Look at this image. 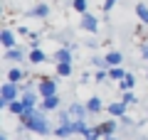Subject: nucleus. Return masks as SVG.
Returning <instances> with one entry per match:
<instances>
[{"label": "nucleus", "instance_id": "obj_11", "mask_svg": "<svg viewBox=\"0 0 148 140\" xmlns=\"http://www.w3.org/2000/svg\"><path fill=\"white\" fill-rule=\"evenodd\" d=\"M22 59H25V49H20V47H15V49H8V52H5V62L20 64Z\"/></svg>", "mask_w": 148, "mask_h": 140}, {"label": "nucleus", "instance_id": "obj_10", "mask_svg": "<svg viewBox=\"0 0 148 140\" xmlns=\"http://www.w3.org/2000/svg\"><path fill=\"white\" fill-rule=\"evenodd\" d=\"M8 81H10V84H17V86H20V84L25 81V71H22L20 67H10V69H8Z\"/></svg>", "mask_w": 148, "mask_h": 140}, {"label": "nucleus", "instance_id": "obj_14", "mask_svg": "<svg viewBox=\"0 0 148 140\" xmlns=\"http://www.w3.org/2000/svg\"><path fill=\"white\" fill-rule=\"evenodd\" d=\"M106 62H109V67H121L123 64V54L119 52V49H111V52L106 54Z\"/></svg>", "mask_w": 148, "mask_h": 140}, {"label": "nucleus", "instance_id": "obj_7", "mask_svg": "<svg viewBox=\"0 0 148 140\" xmlns=\"http://www.w3.org/2000/svg\"><path fill=\"white\" fill-rule=\"evenodd\" d=\"M37 96H40V93H37L35 88H20V101L27 106V108H35V103H37Z\"/></svg>", "mask_w": 148, "mask_h": 140}, {"label": "nucleus", "instance_id": "obj_24", "mask_svg": "<svg viewBox=\"0 0 148 140\" xmlns=\"http://www.w3.org/2000/svg\"><path fill=\"white\" fill-rule=\"evenodd\" d=\"M91 64H94V67H96V71H109V62H106V57H94V59H91Z\"/></svg>", "mask_w": 148, "mask_h": 140}, {"label": "nucleus", "instance_id": "obj_5", "mask_svg": "<svg viewBox=\"0 0 148 140\" xmlns=\"http://www.w3.org/2000/svg\"><path fill=\"white\" fill-rule=\"evenodd\" d=\"M69 118L72 120H86V116H89V111H86V103H72L67 108Z\"/></svg>", "mask_w": 148, "mask_h": 140}, {"label": "nucleus", "instance_id": "obj_16", "mask_svg": "<svg viewBox=\"0 0 148 140\" xmlns=\"http://www.w3.org/2000/svg\"><path fill=\"white\" fill-rule=\"evenodd\" d=\"M101 108H104V101H101L99 96H91V99L86 101V111H89V113H99Z\"/></svg>", "mask_w": 148, "mask_h": 140}, {"label": "nucleus", "instance_id": "obj_21", "mask_svg": "<svg viewBox=\"0 0 148 140\" xmlns=\"http://www.w3.org/2000/svg\"><path fill=\"white\" fill-rule=\"evenodd\" d=\"M99 138H104V135H101V125H91L84 133V140H99Z\"/></svg>", "mask_w": 148, "mask_h": 140}, {"label": "nucleus", "instance_id": "obj_29", "mask_svg": "<svg viewBox=\"0 0 148 140\" xmlns=\"http://www.w3.org/2000/svg\"><path fill=\"white\" fill-rule=\"evenodd\" d=\"M119 101H123V103H136V96H133V93L131 91H123V96H121V99H119Z\"/></svg>", "mask_w": 148, "mask_h": 140}, {"label": "nucleus", "instance_id": "obj_18", "mask_svg": "<svg viewBox=\"0 0 148 140\" xmlns=\"http://www.w3.org/2000/svg\"><path fill=\"white\" fill-rule=\"evenodd\" d=\"M136 17H138L141 25H148V5L146 3H138L136 5Z\"/></svg>", "mask_w": 148, "mask_h": 140}, {"label": "nucleus", "instance_id": "obj_9", "mask_svg": "<svg viewBox=\"0 0 148 140\" xmlns=\"http://www.w3.org/2000/svg\"><path fill=\"white\" fill-rule=\"evenodd\" d=\"M54 62L57 64H72V47H59L57 52H54Z\"/></svg>", "mask_w": 148, "mask_h": 140}, {"label": "nucleus", "instance_id": "obj_34", "mask_svg": "<svg viewBox=\"0 0 148 140\" xmlns=\"http://www.w3.org/2000/svg\"><path fill=\"white\" fill-rule=\"evenodd\" d=\"M106 140H116V138H106Z\"/></svg>", "mask_w": 148, "mask_h": 140}, {"label": "nucleus", "instance_id": "obj_22", "mask_svg": "<svg viewBox=\"0 0 148 140\" xmlns=\"http://www.w3.org/2000/svg\"><path fill=\"white\" fill-rule=\"evenodd\" d=\"M133 86H136V76H133V74H126V79L119 84V88H121V91H131Z\"/></svg>", "mask_w": 148, "mask_h": 140}, {"label": "nucleus", "instance_id": "obj_4", "mask_svg": "<svg viewBox=\"0 0 148 140\" xmlns=\"http://www.w3.org/2000/svg\"><path fill=\"white\" fill-rule=\"evenodd\" d=\"M79 27H82V30H86V32H91V35H96V32H99V17L91 15V12H86V15H82Z\"/></svg>", "mask_w": 148, "mask_h": 140}, {"label": "nucleus", "instance_id": "obj_31", "mask_svg": "<svg viewBox=\"0 0 148 140\" xmlns=\"http://www.w3.org/2000/svg\"><path fill=\"white\" fill-rule=\"evenodd\" d=\"M94 79H96V81H106V79H109V71H96Z\"/></svg>", "mask_w": 148, "mask_h": 140}, {"label": "nucleus", "instance_id": "obj_27", "mask_svg": "<svg viewBox=\"0 0 148 140\" xmlns=\"http://www.w3.org/2000/svg\"><path fill=\"white\" fill-rule=\"evenodd\" d=\"M57 74L59 76H72V64H57Z\"/></svg>", "mask_w": 148, "mask_h": 140}, {"label": "nucleus", "instance_id": "obj_8", "mask_svg": "<svg viewBox=\"0 0 148 140\" xmlns=\"http://www.w3.org/2000/svg\"><path fill=\"white\" fill-rule=\"evenodd\" d=\"M106 111H109L111 118H123V116H126V103H123V101H114V103L106 106Z\"/></svg>", "mask_w": 148, "mask_h": 140}, {"label": "nucleus", "instance_id": "obj_32", "mask_svg": "<svg viewBox=\"0 0 148 140\" xmlns=\"http://www.w3.org/2000/svg\"><path fill=\"white\" fill-rule=\"evenodd\" d=\"M141 57L148 62V44H141Z\"/></svg>", "mask_w": 148, "mask_h": 140}, {"label": "nucleus", "instance_id": "obj_30", "mask_svg": "<svg viewBox=\"0 0 148 140\" xmlns=\"http://www.w3.org/2000/svg\"><path fill=\"white\" fill-rule=\"evenodd\" d=\"M116 5H119V0H104V10H106V12H111Z\"/></svg>", "mask_w": 148, "mask_h": 140}, {"label": "nucleus", "instance_id": "obj_26", "mask_svg": "<svg viewBox=\"0 0 148 140\" xmlns=\"http://www.w3.org/2000/svg\"><path fill=\"white\" fill-rule=\"evenodd\" d=\"M86 7H89V5H86V0H74V3H72V10L79 12V15H86Z\"/></svg>", "mask_w": 148, "mask_h": 140}, {"label": "nucleus", "instance_id": "obj_33", "mask_svg": "<svg viewBox=\"0 0 148 140\" xmlns=\"http://www.w3.org/2000/svg\"><path fill=\"white\" fill-rule=\"evenodd\" d=\"M0 140H8V138H5V135H0Z\"/></svg>", "mask_w": 148, "mask_h": 140}, {"label": "nucleus", "instance_id": "obj_23", "mask_svg": "<svg viewBox=\"0 0 148 140\" xmlns=\"http://www.w3.org/2000/svg\"><path fill=\"white\" fill-rule=\"evenodd\" d=\"M54 135H57V138H69V135H74L72 123L69 125H57V128H54Z\"/></svg>", "mask_w": 148, "mask_h": 140}, {"label": "nucleus", "instance_id": "obj_17", "mask_svg": "<svg viewBox=\"0 0 148 140\" xmlns=\"http://www.w3.org/2000/svg\"><path fill=\"white\" fill-rule=\"evenodd\" d=\"M109 79H111V81H116V84H121L123 79H126L123 67H111V69H109Z\"/></svg>", "mask_w": 148, "mask_h": 140}, {"label": "nucleus", "instance_id": "obj_3", "mask_svg": "<svg viewBox=\"0 0 148 140\" xmlns=\"http://www.w3.org/2000/svg\"><path fill=\"white\" fill-rule=\"evenodd\" d=\"M0 99L5 101V103H12V101H17V99H20V86H17V84L5 81V84H3V88H0Z\"/></svg>", "mask_w": 148, "mask_h": 140}, {"label": "nucleus", "instance_id": "obj_25", "mask_svg": "<svg viewBox=\"0 0 148 140\" xmlns=\"http://www.w3.org/2000/svg\"><path fill=\"white\" fill-rule=\"evenodd\" d=\"M25 111H27V106H25V103H22V101H20V99H17V101H12V103H10V113H15V116H17V118H20V116H22V113H25Z\"/></svg>", "mask_w": 148, "mask_h": 140}, {"label": "nucleus", "instance_id": "obj_13", "mask_svg": "<svg viewBox=\"0 0 148 140\" xmlns=\"http://www.w3.org/2000/svg\"><path fill=\"white\" fill-rule=\"evenodd\" d=\"M40 108H42V111H57V108H59V96L42 99V101H40Z\"/></svg>", "mask_w": 148, "mask_h": 140}, {"label": "nucleus", "instance_id": "obj_2", "mask_svg": "<svg viewBox=\"0 0 148 140\" xmlns=\"http://www.w3.org/2000/svg\"><path fill=\"white\" fill-rule=\"evenodd\" d=\"M37 93H40V101L49 99V96H57V81L54 79H40L37 81Z\"/></svg>", "mask_w": 148, "mask_h": 140}, {"label": "nucleus", "instance_id": "obj_6", "mask_svg": "<svg viewBox=\"0 0 148 140\" xmlns=\"http://www.w3.org/2000/svg\"><path fill=\"white\" fill-rule=\"evenodd\" d=\"M0 44L5 47V52L8 49H15L17 39H15V32H12L10 27H3V30H0Z\"/></svg>", "mask_w": 148, "mask_h": 140}, {"label": "nucleus", "instance_id": "obj_28", "mask_svg": "<svg viewBox=\"0 0 148 140\" xmlns=\"http://www.w3.org/2000/svg\"><path fill=\"white\" fill-rule=\"evenodd\" d=\"M57 118H59V125H69V123H72V118H69V113H67V111H59V113H57Z\"/></svg>", "mask_w": 148, "mask_h": 140}, {"label": "nucleus", "instance_id": "obj_19", "mask_svg": "<svg viewBox=\"0 0 148 140\" xmlns=\"http://www.w3.org/2000/svg\"><path fill=\"white\" fill-rule=\"evenodd\" d=\"M45 59H47V57H45V52L40 49V47H32V49H30V62L35 64V67H37V64H42Z\"/></svg>", "mask_w": 148, "mask_h": 140}, {"label": "nucleus", "instance_id": "obj_20", "mask_svg": "<svg viewBox=\"0 0 148 140\" xmlns=\"http://www.w3.org/2000/svg\"><path fill=\"white\" fill-rule=\"evenodd\" d=\"M89 128H91V125L86 123V120H72V130H74V135H84Z\"/></svg>", "mask_w": 148, "mask_h": 140}, {"label": "nucleus", "instance_id": "obj_12", "mask_svg": "<svg viewBox=\"0 0 148 140\" xmlns=\"http://www.w3.org/2000/svg\"><path fill=\"white\" fill-rule=\"evenodd\" d=\"M99 125H101V135H104V138H114V133H116V128H119L116 120H104V123H99Z\"/></svg>", "mask_w": 148, "mask_h": 140}, {"label": "nucleus", "instance_id": "obj_1", "mask_svg": "<svg viewBox=\"0 0 148 140\" xmlns=\"http://www.w3.org/2000/svg\"><path fill=\"white\" fill-rule=\"evenodd\" d=\"M20 125L27 128V130H32V133H37V135H47L52 130L49 123H47V118H45V113H40L37 108H27L20 116Z\"/></svg>", "mask_w": 148, "mask_h": 140}, {"label": "nucleus", "instance_id": "obj_15", "mask_svg": "<svg viewBox=\"0 0 148 140\" xmlns=\"http://www.w3.org/2000/svg\"><path fill=\"white\" fill-rule=\"evenodd\" d=\"M27 15H30V17H47L49 15V5L40 3V5H35L32 10H27Z\"/></svg>", "mask_w": 148, "mask_h": 140}]
</instances>
